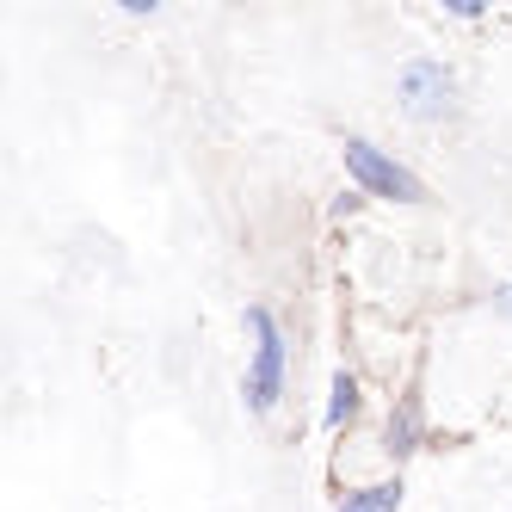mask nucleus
<instances>
[{"mask_svg": "<svg viewBox=\"0 0 512 512\" xmlns=\"http://www.w3.org/2000/svg\"><path fill=\"white\" fill-rule=\"evenodd\" d=\"M346 173H352V186L364 192V198H389V204H426L432 192H426V179L414 173V167H401L389 149H377L371 136H346Z\"/></svg>", "mask_w": 512, "mask_h": 512, "instance_id": "obj_1", "label": "nucleus"}, {"mask_svg": "<svg viewBox=\"0 0 512 512\" xmlns=\"http://www.w3.org/2000/svg\"><path fill=\"white\" fill-rule=\"evenodd\" d=\"M247 334H253V358H247V377H241V395L253 414H272L284 401V334L266 303L247 309Z\"/></svg>", "mask_w": 512, "mask_h": 512, "instance_id": "obj_2", "label": "nucleus"}, {"mask_svg": "<svg viewBox=\"0 0 512 512\" xmlns=\"http://www.w3.org/2000/svg\"><path fill=\"white\" fill-rule=\"evenodd\" d=\"M395 99H401V112H408L414 124H445L457 112V75H451V62H438V56L401 62Z\"/></svg>", "mask_w": 512, "mask_h": 512, "instance_id": "obj_3", "label": "nucleus"}, {"mask_svg": "<svg viewBox=\"0 0 512 512\" xmlns=\"http://www.w3.org/2000/svg\"><path fill=\"white\" fill-rule=\"evenodd\" d=\"M426 445V420H420V401L414 395H401L395 408H389V426H383V457L401 463V457H414Z\"/></svg>", "mask_w": 512, "mask_h": 512, "instance_id": "obj_4", "label": "nucleus"}, {"mask_svg": "<svg viewBox=\"0 0 512 512\" xmlns=\"http://www.w3.org/2000/svg\"><path fill=\"white\" fill-rule=\"evenodd\" d=\"M364 408V383L352 371H334V383H327V432H346Z\"/></svg>", "mask_w": 512, "mask_h": 512, "instance_id": "obj_5", "label": "nucleus"}, {"mask_svg": "<svg viewBox=\"0 0 512 512\" xmlns=\"http://www.w3.org/2000/svg\"><path fill=\"white\" fill-rule=\"evenodd\" d=\"M340 512H401V475L395 482H364L340 494Z\"/></svg>", "mask_w": 512, "mask_h": 512, "instance_id": "obj_6", "label": "nucleus"}, {"mask_svg": "<svg viewBox=\"0 0 512 512\" xmlns=\"http://www.w3.org/2000/svg\"><path fill=\"white\" fill-rule=\"evenodd\" d=\"M494 309H500V315H512V284H506V290H494Z\"/></svg>", "mask_w": 512, "mask_h": 512, "instance_id": "obj_7", "label": "nucleus"}]
</instances>
